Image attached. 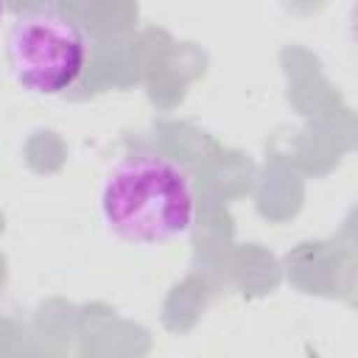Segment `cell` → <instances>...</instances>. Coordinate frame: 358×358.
Returning a JSON list of instances; mask_svg holds the SVG:
<instances>
[{"instance_id": "6da1fadb", "label": "cell", "mask_w": 358, "mask_h": 358, "mask_svg": "<svg viewBox=\"0 0 358 358\" xmlns=\"http://www.w3.org/2000/svg\"><path fill=\"white\" fill-rule=\"evenodd\" d=\"M98 207L115 238L140 246L182 238L196 221L190 176L159 154H129L115 162L103 176Z\"/></svg>"}, {"instance_id": "7a4b0ae2", "label": "cell", "mask_w": 358, "mask_h": 358, "mask_svg": "<svg viewBox=\"0 0 358 358\" xmlns=\"http://www.w3.org/2000/svg\"><path fill=\"white\" fill-rule=\"evenodd\" d=\"M6 59L14 81L34 95H62L84 73L87 36L53 8L20 14L6 34Z\"/></svg>"}, {"instance_id": "3957f363", "label": "cell", "mask_w": 358, "mask_h": 358, "mask_svg": "<svg viewBox=\"0 0 358 358\" xmlns=\"http://www.w3.org/2000/svg\"><path fill=\"white\" fill-rule=\"evenodd\" d=\"M0 14H3V0H0Z\"/></svg>"}]
</instances>
